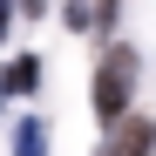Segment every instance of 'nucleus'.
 Returning a JSON list of instances; mask_svg holds the SVG:
<instances>
[{"instance_id": "1", "label": "nucleus", "mask_w": 156, "mask_h": 156, "mask_svg": "<svg viewBox=\"0 0 156 156\" xmlns=\"http://www.w3.org/2000/svg\"><path fill=\"white\" fill-rule=\"evenodd\" d=\"M129 88H136V55H129V48H109V55H102V68H95V115L102 122H129L122 109H129Z\"/></svg>"}, {"instance_id": "2", "label": "nucleus", "mask_w": 156, "mask_h": 156, "mask_svg": "<svg viewBox=\"0 0 156 156\" xmlns=\"http://www.w3.org/2000/svg\"><path fill=\"white\" fill-rule=\"evenodd\" d=\"M149 149H156V122H115L95 156H149Z\"/></svg>"}, {"instance_id": "3", "label": "nucleus", "mask_w": 156, "mask_h": 156, "mask_svg": "<svg viewBox=\"0 0 156 156\" xmlns=\"http://www.w3.org/2000/svg\"><path fill=\"white\" fill-rule=\"evenodd\" d=\"M0 88H14V95H34V88H41V61H34V55H14L7 68H0Z\"/></svg>"}, {"instance_id": "4", "label": "nucleus", "mask_w": 156, "mask_h": 156, "mask_svg": "<svg viewBox=\"0 0 156 156\" xmlns=\"http://www.w3.org/2000/svg\"><path fill=\"white\" fill-rule=\"evenodd\" d=\"M14 149H20V156H41V122H34V115L14 129Z\"/></svg>"}, {"instance_id": "5", "label": "nucleus", "mask_w": 156, "mask_h": 156, "mask_svg": "<svg viewBox=\"0 0 156 156\" xmlns=\"http://www.w3.org/2000/svg\"><path fill=\"white\" fill-rule=\"evenodd\" d=\"M7 20H14V7H7V0H0V34H7Z\"/></svg>"}, {"instance_id": "6", "label": "nucleus", "mask_w": 156, "mask_h": 156, "mask_svg": "<svg viewBox=\"0 0 156 156\" xmlns=\"http://www.w3.org/2000/svg\"><path fill=\"white\" fill-rule=\"evenodd\" d=\"M20 7H27V14H48V0H20Z\"/></svg>"}]
</instances>
